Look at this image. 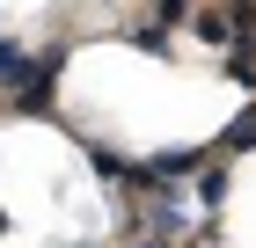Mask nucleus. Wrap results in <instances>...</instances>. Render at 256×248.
<instances>
[{"label":"nucleus","mask_w":256,"mask_h":248,"mask_svg":"<svg viewBox=\"0 0 256 248\" xmlns=\"http://www.w3.org/2000/svg\"><path fill=\"white\" fill-rule=\"evenodd\" d=\"M227 183H234V175H227V161H220V153H205V161H198V175H190V197L205 212H220L227 205Z\"/></svg>","instance_id":"obj_1"},{"label":"nucleus","mask_w":256,"mask_h":248,"mask_svg":"<svg viewBox=\"0 0 256 248\" xmlns=\"http://www.w3.org/2000/svg\"><path fill=\"white\" fill-rule=\"evenodd\" d=\"M190 29H198V44H212V51H227L234 44V22H227V7H190Z\"/></svg>","instance_id":"obj_2"},{"label":"nucleus","mask_w":256,"mask_h":248,"mask_svg":"<svg viewBox=\"0 0 256 248\" xmlns=\"http://www.w3.org/2000/svg\"><path fill=\"white\" fill-rule=\"evenodd\" d=\"M88 168H96V183H110V190H118L124 175H132V161H124L118 146H96V139H88Z\"/></svg>","instance_id":"obj_3"},{"label":"nucleus","mask_w":256,"mask_h":248,"mask_svg":"<svg viewBox=\"0 0 256 248\" xmlns=\"http://www.w3.org/2000/svg\"><path fill=\"white\" fill-rule=\"evenodd\" d=\"M220 73H227V80H242V88H256V37L227 44V58H220Z\"/></svg>","instance_id":"obj_4"},{"label":"nucleus","mask_w":256,"mask_h":248,"mask_svg":"<svg viewBox=\"0 0 256 248\" xmlns=\"http://www.w3.org/2000/svg\"><path fill=\"white\" fill-rule=\"evenodd\" d=\"M22 80H30V51H22V44H8V37H0V88L15 95Z\"/></svg>","instance_id":"obj_5"},{"label":"nucleus","mask_w":256,"mask_h":248,"mask_svg":"<svg viewBox=\"0 0 256 248\" xmlns=\"http://www.w3.org/2000/svg\"><path fill=\"white\" fill-rule=\"evenodd\" d=\"M220 146H227V153H249V146H256V102L234 117V124H227V139H220Z\"/></svg>","instance_id":"obj_6"},{"label":"nucleus","mask_w":256,"mask_h":248,"mask_svg":"<svg viewBox=\"0 0 256 248\" xmlns=\"http://www.w3.org/2000/svg\"><path fill=\"white\" fill-rule=\"evenodd\" d=\"M132 44H139V51H168V29H161V22H139Z\"/></svg>","instance_id":"obj_7"},{"label":"nucleus","mask_w":256,"mask_h":248,"mask_svg":"<svg viewBox=\"0 0 256 248\" xmlns=\"http://www.w3.org/2000/svg\"><path fill=\"white\" fill-rule=\"evenodd\" d=\"M154 22H161V29H176V22H190V0H154Z\"/></svg>","instance_id":"obj_8"},{"label":"nucleus","mask_w":256,"mask_h":248,"mask_svg":"<svg viewBox=\"0 0 256 248\" xmlns=\"http://www.w3.org/2000/svg\"><path fill=\"white\" fill-rule=\"evenodd\" d=\"M132 248H176V241H154V234H139V241H132Z\"/></svg>","instance_id":"obj_9"},{"label":"nucleus","mask_w":256,"mask_h":248,"mask_svg":"<svg viewBox=\"0 0 256 248\" xmlns=\"http://www.w3.org/2000/svg\"><path fill=\"white\" fill-rule=\"evenodd\" d=\"M0 234H8V212H0Z\"/></svg>","instance_id":"obj_10"},{"label":"nucleus","mask_w":256,"mask_h":248,"mask_svg":"<svg viewBox=\"0 0 256 248\" xmlns=\"http://www.w3.org/2000/svg\"><path fill=\"white\" fill-rule=\"evenodd\" d=\"M80 248H96V241H80Z\"/></svg>","instance_id":"obj_11"}]
</instances>
